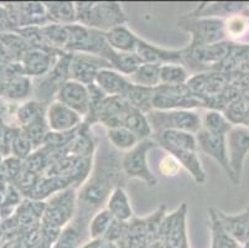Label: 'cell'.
Returning a JSON list of instances; mask_svg holds the SVG:
<instances>
[{"label":"cell","instance_id":"1","mask_svg":"<svg viewBox=\"0 0 249 248\" xmlns=\"http://www.w3.org/2000/svg\"><path fill=\"white\" fill-rule=\"evenodd\" d=\"M77 24L107 33L126 24V17L121 4L114 1H76Z\"/></svg>","mask_w":249,"mask_h":248},{"label":"cell","instance_id":"2","mask_svg":"<svg viewBox=\"0 0 249 248\" xmlns=\"http://www.w3.org/2000/svg\"><path fill=\"white\" fill-rule=\"evenodd\" d=\"M233 42L226 40L218 44L208 46H187L183 49L182 65L189 72L200 74V72L217 71L225 58L230 55Z\"/></svg>","mask_w":249,"mask_h":248},{"label":"cell","instance_id":"3","mask_svg":"<svg viewBox=\"0 0 249 248\" xmlns=\"http://www.w3.org/2000/svg\"><path fill=\"white\" fill-rule=\"evenodd\" d=\"M178 27L191 35L189 46H208L227 40L225 19L192 18L186 15L178 20Z\"/></svg>","mask_w":249,"mask_h":248},{"label":"cell","instance_id":"4","mask_svg":"<svg viewBox=\"0 0 249 248\" xmlns=\"http://www.w3.org/2000/svg\"><path fill=\"white\" fill-rule=\"evenodd\" d=\"M67 30H69V41H67L66 52L96 55L108 61L113 49L108 45L104 33L83 26L77 22L69 25Z\"/></svg>","mask_w":249,"mask_h":248},{"label":"cell","instance_id":"5","mask_svg":"<svg viewBox=\"0 0 249 248\" xmlns=\"http://www.w3.org/2000/svg\"><path fill=\"white\" fill-rule=\"evenodd\" d=\"M146 115L153 133L174 129V131H183L196 134L202 129V118L194 109H174V111L153 109Z\"/></svg>","mask_w":249,"mask_h":248},{"label":"cell","instance_id":"6","mask_svg":"<svg viewBox=\"0 0 249 248\" xmlns=\"http://www.w3.org/2000/svg\"><path fill=\"white\" fill-rule=\"evenodd\" d=\"M158 147L153 138L142 139L134 148L122 156V168L125 179H139L148 186L158 185V179L148 165V153Z\"/></svg>","mask_w":249,"mask_h":248},{"label":"cell","instance_id":"7","mask_svg":"<svg viewBox=\"0 0 249 248\" xmlns=\"http://www.w3.org/2000/svg\"><path fill=\"white\" fill-rule=\"evenodd\" d=\"M70 61L71 52H63L49 74L33 81L36 101L45 104H50L55 101L60 88L70 79Z\"/></svg>","mask_w":249,"mask_h":248},{"label":"cell","instance_id":"8","mask_svg":"<svg viewBox=\"0 0 249 248\" xmlns=\"http://www.w3.org/2000/svg\"><path fill=\"white\" fill-rule=\"evenodd\" d=\"M205 107L203 102L197 98L189 86L160 85L154 88L153 109L158 111H174V109H195Z\"/></svg>","mask_w":249,"mask_h":248},{"label":"cell","instance_id":"9","mask_svg":"<svg viewBox=\"0 0 249 248\" xmlns=\"http://www.w3.org/2000/svg\"><path fill=\"white\" fill-rule=\"evenodd\" d=\"M77 189L67 188L49 197L41 221L62 229L76 216Z\"/></svg>","mask_w":249,"mask_h":248},{"label":"cell","instance_id":"10","mask_svg":"<svg viewBox=\"0 0 249 248\" xmlns=\"http://www.w3.org/2000/svg\"><path fill=\"white\" fill-rule=\"evenodd\" d=\"M187 204L183 202L170 215L164 216L159 227V236L164 248H189L186 233Z\"/></svg>","mask_w":249,"mask_h":248},{"label":"cell","instance_id":"11","mask_svg":"<svg viewBox=\"0 0 249 248\" xmlns=\"http://www.w3.org/2000/svg\"><path fill=\"white\" fill-rule=\"evenodd\" d=\"M227 154L231 170L234 176V185L241 183L244 161L249 154V128L244 126H234L226 135Z\"/></svg>","mask_w":249,"mask_h":248},{"label":"cell","instance_id":"12","mask_svg":"<svg viewBox=\"0 0 249 248\" xmlns=\"http://www.w3.org/2000/svg\"><path fill=\"white\" fill-rule=\"evenodd\" d=\"M103 68H112L107 60L96 56V55L76 52L71 54L70 61V79L81 82L88 86L94 83L97 74Z\"/></svg>","mask_w":249,"mask_h":248},{"label":"cell","instance_id":"13","mask_svg":"<svg viewBox=\"0 0 249 248\" xmlns=\"http://www.w3.org/2000/svg\"><path fill=\"white\" fill-rule=\"evenodd\" d=\"M196 140H197L198 149L202 153H205L206 155L213 159L214 161H217L219 167L225 170L228 179L234 184V176H233V172L230 167V161H228L226 135L211 133V132L202 128L200 132L196 133Z\"/></svg>","mask_w":249,"mask_h":248},{"label":"cell","instance_id":"14","mask_svg":"<svg viewBox=\"0 0 249 248\" xmlns=\"http://www.w3.org/2000/svg\"><path fill=\"white\" fill-rule=\"evenodd\" d=\"M56 101L73 109L74 112L82 115L83 119L88 117L92 107V99L87 86L73 79H69L63 83L56 95Z\"/></svg>","mask_w":249,"mask_h":248},{"label":"cell","instance_id":"15","mask_svg":"<svg viewBox=\"0 0 249 248\" xmlns=\"http://www.w3.org/2000/svg\"><path fill=\"white\" fill-rule=\"evenodd\" d=\"M46 120L50 131L57 132V133L74 131L85 122L82 115L56 99L47 107Z\"/></svg>","mask_w":249,"mask_h":248},{"label":"cell","instance_id":"16","mask_svg":"<svg viewBox=\"0 0 249 248\" xmlns=\"http://www.w3.org/2000/svg\"><path fill=\"white\" fill-rule=\"evenodd\" d=\"M158 147L162 148L166 153L173 152H198L196 134L183 131L167 129L153 133L151 135Z\"/></svg>","mask_w":249,"mask_h":248},{"label":"cell","instance_id":"17","mask_svg":"<svg viewBox=\"0 0 249 248\" xmlns=\"http://www.w3.org/2000/svg\"><path fill=\"white\" fill-rule=\"evenodd\" d=\"M62 54L50 52L41 49H30L21 58L24 75L35 78L45 76L53 68Z\"/></svg>","mask_w":249,"mask_h":248},{"label":"cell","instance_id":"18","mask_svg":"<svg viewBox=\"0 0 249 248\" xmlns=\"http://www.w3.org/2000/svg\"><path fill=\"white\" fill-rule=\"evenodd\" d=\"M89 221L87 218L74 216L73 220L63 227L52 248H82L90 241Z\"/></svg>","mask_w":249,"mask_h":248},{"label":"cell","instance_id":"19","mask_svg":"<svg viewBox=\"0 0 249 248\" xmlns=\"http://www.w3.org/2000/svg\"><path fill=\"white\" fill-rule=\"evenodd\" d=\"M135 54L142 60V63H153V65H166V63H180L182 65L183 49L167 50L155 46L148 41L140 38ZM183 66V65H182Z\"/></svg>","mask_w":249,"mask_h":248},{"label":"cell","instance_id":"20","mask_svg":"<svg viewBox=\"0 0 249 248\" xmlns=\"http://www.w3.org/2000/svg\"><path fill=\"white\" fill-rule=\"evenodd\" d=\"M249 9L248 1H214V3H201L191 14H187L192 18H227L241 14Z\"/></svg>","mask_w":249,"mask_h":248},{"label":"cell","instance_id":"21","mask_svg":"<svg viewBox=\"0 0 249 248\" xmlns=\"http://www.w3.org/2000/svg\"><path fill=\"white\" fill-rule=\"evenodd\" d=\"M97 150V142L93 134L90 132V127L85 122L74 131L71 140L67 144L66 154L77 158L90 159L94 156Z\"/></svg>","mask_w":249,"mask_h":248},{"label":"cell","instance_id":"22","mask_svg":"<svg viewBox=\"0 0 249 248\" xmlns=\"http://www.w3.org/2000/svg\"><path fill=\"white\" fill-rule=\"evenodd\" d=\"M94 83L102 90L104 95L113 97V95H121L124 97L126 91L129 90L132 82L128 77L119 74L113 68H103L97 74Z\"/></svg>","mask_w":249,"mask_h":248},{"label":"cell","instance_id":"23","mask_svg":"<svg viewBox=\"0 0 249 248\" xmlns=\"http://www.w3.org/2000/svg\"><path fill=\"white\" fill-rule=\"evenodd\" d=\"M219 220L222 225L226 229V231L230 233L231 237L243 246L249 241V211L244 210L241 213L230 215L221 210H217Z\"/></svg>","mask_w":249,"mask_h":248},{"label":"cell","instance_id":"24","mask_svg":"<svg viewBox=\"0 0 249 248\" xmlns=\"http://www.w3.org/2000/svg\"><path fill=\"white\" fill-rule=\"evenodd\" d=\"M108 45L118 52H135L140 38L135 35L126 25H121L104 33Z\"/></svg>","mask_w":249,"mask_h":248},{"label":"cell","instance_id":"25","mask_svg":"<svg viewBox=\"0 0 249 248\" xmlns=\"http://www.w3.org/2000/svg\"><path fill=\"white\" fill-rule=\"evenodd\" d=\"M121 127L133 132L140 139L151 138L153 135V129L149 123L148 115L134 107H129L121 115Z\"/></svg>","mask_w":249,"mask_h":248},{"label":"cell","instance_id":"26","mask_svg":"<svg viewBox=\"0 0 249 248\" xmlns=\"http://www.w3.org/2000/svg\"><path fill=\"white\" fill-rule=\"evenodd\" d=\"M106 209L112 213L114 220L129 222L133 220V209L124 186H117L108 199Z\"/></svg>","mask_w":249,"mask_h":248},{"label":"cell","instance_id":"27","mask_svg":"<svg viewBox=\"0 0 249 248\" xmlns=\"http://www.w3.org/2000/svg\"><path fill=\"white\" fill-rule=\"evenodd\" d=\"M47 17L52 24L69 25L76 24V6L73 1H45Z\"/></svg>","mask_w":249,"mask_h":248},{"label":"cell","instance_id":"28","mask_svg":"<svg viewBox=\"0 0 249 248\" xmlns=\"http://www.w3.org/2000/svg\"><path fill=\"white\" fill-rule=\"evenodd\" d=\"M208 217H210V227L212 233V246L211 248H241L242 246L238 242H235L230 236L226 229L222 225L217 209H208Z\"/></svg>","mask_w":249,"mask_h":248},{"label":"cell","instance_id":"29","mask_svg":"<svg viewBox=\"0 0 249 248\" xmlns=\"http://www.w3.org/2000/svg\"><path fill=\"white\" fill-rule=\"evenodd\" d=\"M174 156L180 161L182 169L186 170L196 184H203L206 181V172L203 169L198 152H173Z\"/></svg>","mask_w":249,"mask_h":248},{"label":"cell","instance_id":"30","mask_svg":"<svg viewBox=\"0 0 249 248\" xmlns=\"http://www.w3.org/2000/svg\"><path fill=\"white\" fill-rule=\"evenodd\" d=\"M153 97L154 88L142 87V86L134 85V83L130 85L129 90L124 95V98L130 106L139 109L145 114L153 111Z\"/></svg>","mask_w":249,"mask_h":248},{"label":"cell","instance_id":"31","mask_svg":"<svg viewBox=\"0 0 249 248\" xmlns=\"http://www.w3.org/2000/svg\"><path fill=\"white\" fill-rule=\"evenodd\" d=\"M41 31L50 50L56 52H66L67 41H69L67 26L50 22L45 26H41Z\"/></svg>","mask_w":249,"mask_h":248},{"label":"cell","instance_id":"32","mask_svg":"<svg viewBox=\"0 0 249 248\" xmlns=\"http://www.w3.org/2000/svg\"><path fill=\"white\" fill-rule=\"evenodd\" d=\"M108 62L110 63L113 70L124 75L125 77L132 76L142 63L135 52H118L114 50L110 54Z\"/></svg>","mask_w":249,"mask_h":248},{"label":"cell","instance_id":"33","mask_svg":"<svg viewBox=\"0 0 249 248\" xmlns=\"http://www.w3.org/2000/svg\"><path fill=\"white\" fill-rule=\"evenodd\" d=\"M4 93L10 99H25L34 93V83L26 75L9 77L5 82Z\"/></svg>","mask_w":249,"mask_h":248},{"label":"cell","instance_id":"34","mask_svg":"<svg viewBox=\"0 0 249 248\" xmlns=\"http://www.w3.org/2000/svg\"><path fill=\"white\" fill-rule=\"evenodd\" d=\"M106 136H107V140L109 142V144L114 149H117L118 152L119 150L128 152L142 140L139 136L135 135L133 132L124 128V127H115V128L107 129Z\"/></svg>","mask_w":249,"mask_h":248},{"label":"cell","instance_id":"35","mask_svg":"<svg viewBox=\"0 0 249 248\" xmlns=\"http://www.w3.org/2000/svg\"><path fill=\"white\" fill-rule=\"evenodd\" d=\"M128 78L134 85L156 88L160 86V66L153 63H142L137 71Z\"/></svg>","mask_w":249,"mask_h":248},{"label":"cell","instance_id":"36","mask_svg":"<svg viewBox=\"0 0 249 248\" xmlns=\"http://www.w3.org/2000/svg\"><path fill=\"white\" fill-rule=\"evenodd\" d=\"M190 78V72L180 63H166L160 66V85H185Z\"/></svg>","mask_w":249,"mask_h":248},{"label":"cell","instance_id":"37","mask_svg":"<svg viewBox=\"0 0 249 248\" xmlns=\"http://www.w3.org/2000/svg\"><path fill=\"white\" fill-rule=\"evenodd\" d=\"M47 107L49 104H45L40 101H29L22 104L18 109V119L21 123L22 127H26L34 122H37L40 119H45L47 113Z\"/></svg>","mask_w":249,"mask_h":248},{"label":"cell","instance_id":"38","mask_svg":"<svg viewBox=\"0 0 249 248\" xmlns=\"http://www.w3.org/2000/svg\"><path fill=\"white\" fill-rule=\"evenodd\" d=\"M233 124L226 118L222 111L210 109L202 118V128L214 134L227 135L228 132L233 128Z\"/></svg>","mask_w":249,"mask_h":248},{"label":"cell","instance_id":"39","mask_svg":"<svg viewBox=\"0 0 249 248\" xmlns=\"http://www.w3.org/2000/svg\"><path fill=\"white\" fill-rule=\"evenodd\" d=\"M225 29L227 40L235 42L242 40L249 31V20L246 13L235 14L225 19Z\"/></svg>","mask_w":249,"mask_h":248},{"label":"cell","instance_id":"40","mask_svg":"<svg viewBox=\"0 0 249 248\" xmlns=\"http://www.w3.org/2000/svg\"><path fill=\"white\" fill-rule=\"evenodd\" d=\"M114 221V217L112 213L104 208L99 210L98 212L94 213L93 217L89 221V236L90 240H99L103 238L104 235L109 229L110 225Z\"/></svg>","mask_w":249,"mask_h":248},{"label":"cell","instance_id":"41","mask_svg":"<svg viewBox=\"0 0 249 248\" xmlns=\"http://www.w3.org/2000/svg\"><path fill=\"white\" fill-rule=\"evenodd\" d=\"M22 131L25 132L30 142L33 143L34 149H40L41 147H44L47 135L51 132L49 128V124H47L46 118L31 123L29 126L24 127Z\"/></svg>","mask_w":249,"mask_h":248},{"label":"cell","instance_id":"42","mask_svg":"<svg viewBox=\"0 0 249 248\" xmlns=\"http://www.w3.org/2000/svg\"><path fill=\"white\" fill-rule=\"evenodd\" d=\"M249 104L244 101L243 98H237L227 104L222 112L226 115L228 120L232 123L233 126H243L246 115L248 113Z\"/></svg>","mask_w":249,"mask_h":248},{"label":"cell","instance_id":"43","mask_svg":"<svg viewBox=\"0 0 249 248\" xmlns=\"http://www.w3.org/2000/svg\"><path fill=\"white\" fill-rule=\"evenodd\" d=\"M34 149L33 143L30 142V139L28 138V135L25 134L24 131H19L15 133L14 139L11 143V152L15 155V158L18 159H28L31 155V152Z\"/></svg>","mask_w":249,"mask_h":248},{"label":"cell","instance_id":"44","mask_svg":"<svg viewBox=\"0 0 249 248\" xmlns=\"http://www.w3.org/2000/svg\"><path fill=\"white\" fill-rule=\"evenodd\" d=\"M181 167L180 161L173 155V154L166 153L161 158L159 163V172L165 177H175L180 174Z\"/></svg>","mask_w":249,"mask_h":248},{"label":"cell","instance_id":"45","mask_svg":"<svg viewBox=\"0 0 249 248\" xmlns=\"http://www.w3.org/2000/svg\"><path fill=\"white\" fill-rule=\"evenodd\" d=\"M1 172L9 179H17L22 172V164L21 160L18 158H9L1 164Z\"/></svg>","mask_w":249,"mask_h":248},{"label":"cell","instance_id":"46","mask_svg":"<svg viewBox=\"0 0 249 248\" xmlns=\"http://www.w3.org/2000/svg\"><path fill=\"white\" fill-rule=\"evenodd\" d=\"M0 248H26V246L22 240V236H15V237H10L6 242H4V245Z\"/></svg>","mask_w":249,"mask_h":248},{"label":"cell","instance_id":"47","mask_svg":"<svg viewBox=\"0 0 249 248\" xmlns=\"http://www.w3.org/2000/svg\"><path fill=\"white\" fill-rule=\"evenodd\" d=\"M4 112H5V106L3 103H0V117L3 115Z\"/></svg>","mask_w":249,"mask_h":248},{"label":"cell","instance_id":"48","mask_svg":"<svg viewBox=\"0 0 249 248\" xmlns=\"http://www.w3.org/2000/svg\"><path fill=\"white\" fill-rule=\"evenodd\" d=\"M4 88H5V83H3V82H0V95L4 92Z\"/></svg>","mask_w":249,"mask_h":248},{"label":"cell","instance_id":"49","mask_svg":"<svg viewBox=\"0 0 249 248\" xmlns=\"http://www.w3.org/2000/svg\"><path fill=\"white\" fill-rule=\"evenodd\" d=\"M242 247H243V248H249V241L247 243H244V245L242 246Z\"/></svg>","mask_w":249,"mask_h":248},{"label":"cell","instance_id":"50","mask_svg":"<svg viewBox=\"0 0 249 248\" xmlns=\"http://www.w3.org/2000/svg\"><path fill=\"white\" fill-rule=\"evenodd\" d=\"M244 13H246L247 18H248V20H249V9H247V10H246V11H244Z\"/></svg>","mask_w":249,"mask_h":248},{"label":"cell","instance_id":"51","mask_svg":"<svg viewBox=\"0 0 249 248\" xmlns=\"http://www.w3.org/2000/svg\"><path fill=\"white\" fill-rule=\"evenodd\" d=\"M247 210H248V211H249V205H248V206H247Z\"/></svg>","mask_w":249,"mask_h":248}]
</instances>
